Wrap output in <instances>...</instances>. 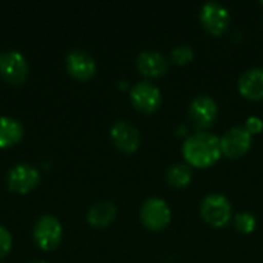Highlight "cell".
<instances>
[{
	"label": "cell",
	"instance_id": "6da1fadb",
	"mask_svg": "<svg viewBox=\"0 0 263 263\" xmlns=\"http://www.w3.org/2000/svg\"><path fill=\"white\" fill-rule=\"evenodd\" d=\"M182 154L190 166H211L222 156L220 137L210 131H196L183 140Z\"/></svg>",
	"mask_w": 263,
	"mask_h": 263
},
{
	"label": "cell",
	"instance_id": "7a4b0ae2",
	"mask_svg": "<svg viewBox=\"0 0 263 263\" xmlns=\"http://www.w3.org/2000/svg\"><path fill=\"white\" fill-rule=\"evenodd\" d=\"M200 216L202 219L216 228L225 227L233 217V206L227 196L220 193H211L203 197L200 202Z\"/></svg>",
	"mask_w": 263,
	"mask_h": 263
},
{
	"label": "cell",
	"instance_id": "3957f363",
	"mask_svg": "<svg viewBox=\"0 0 263 263\" xmlns=\"http://www.w3.org/2000/svg\"><path fill=\"white\" fill-rule=\"evenodd\" d=\"M139 216L142 223L151 231H162L165 230L173 217L171 208L166 200L160 197H148L143 200L139 210Z\"/></svg>",
	"mask_w": 263,
	"mask_h": 263
},
{
	"label": "cell",
	"instance_id": "277c9868",
	"mask_svg": "<svg viewBox=\"0 0 263 263\" xmlns=\"http://www.w3.org/2000/svg\"><path fill=\"white\" fill-rule=\"evenodd\" d=\"M219 106L210 94H197L188 105V117L197 131H205L217 119Z\"/></svg>",
	"mask_w": 263,
	"mask_h": 263
},
{
	"label": "cell",
	"instance_id": "5b68a950",
	"mask_svg": "<svg viewBox=\"0 0 263 263\" xmlns=\"http://www.w3.org/2000/svg\"><path fill=\"white\" fill-rule=\"evenodd\" d=\"M32 234H34L35 243L42 250L51 251L60 245L62 236H63V228H62L60 220L55 216L43 214L35 220Z\"/></svg>",
	"mask_w": 263,
	"mask_h": 263
},
{
	"label": "cell",
	"instance_id": "8992f818",
	"mask_svg": "<svg viewBox=\"0 0 263 263\" xmlns=\"http://www.w3.org/2000/svg\"><path fill=\"white\" fill-rule=\"evenodd\" d=\"M29 65L18 49H5L0 52V76L11 85H20L26 80Z\"/></svg>",
	"mask_w": 263,
	"mask_h": 263
},
{
	"label": "cell",
	"instance_id": "52a82bcc",
	"mask_svg": "<svg viewBox=\"0 0 263 263\" xmlns=\"http://www.w3.org/2000/svg\"><path fill=\"white\" fill-rule=\"evenodd\" d=\"M199 18L203 28L213 35H222L231 20L228 8L216 0H208L202 5L199 11Z\"/></svg>",
	"mask_w": 263,
	"mask_h": 263
},
{
	"label": "cell",
	"instance_id": "ba28073f",
	"mask_svg": "<svg viewBox=\"0 0 263 263\" xmlns=\"http://www.w3.org/2000/svg\"><path fill=\"white\" fill-rule=\"evenodd\" d=\"M253 145V134L245 128L234 125L228 128L223 136L220 137V148H222V156L228 159H239Z\"/></svg>",
	"mask_w": 263,
	"mask_h": 263
},
{
	"label": "cell",
	"instance_id": "9c48e42d",
	"mask_svg": "<svg viewBox=\"0 0 263 263\" xmlns=\"http://www.w3.org/2000/svg\"><path fill=\"white\" fill-rule=\"evenodd\" d=\"M129 99L136 109L142 112H154L162 103V91L156 83L140 80L131 86Z\"/></svg>",
	"mask_w": 263,
	"mask_h": 263
},
{
	"label": "cell",
	"instance_id": "30bf717a",
	"mask_svg": "<svg viewBox=\"0 0 263 263\" xmlns=\"http://www.w3.org/2000/svg\"><path fill=\"white\" fill-rule=\"evenodd\" d=\"M40 182V173L39 170L26 162L15 163L8 173H6V185L14 193H29L34 190Z\"/></svg>",
	"mask_w": 263,
	"mask_h": 263
},
{
	"label": "cell",
	"instance_id": "8fae6325",
	"mask_svg": "<svg viewBox=\"0 0 263 263\" xmlns=\"http://www.w3.org/2000/svg\"><path fill=\"white\" fill-rule=\"evenodd\" d=\"M109 139L122 153H134L139 149L142 136L136 125L128 120H116L109 126Z\"/></svg>",
	"mask_w": 263,
	"mask_h": 263
},
{
	"label": "cell",
	"instance_id": "7c38bea8",
	"mask_svg": "<svg viewBox=\"0 0 263 263\" xmlns=\"http://www.w3.org/2000/svg\"><path fill=\"white\" fill-rule=\"evenodd\" d=\"M65 66L66 71L79 80H88L96 74L97 62L94 55L82 48L69 49L65 55Z\"/></svg>",
	"mask_w": 263,
	"mask_h": 263
},
{
	"label": "cell",
	"instance_id": "4fadbf2b",
	"mask_svg": "<svg viewBox=\"0 0 263 263\" xmlns=\"http://www.w3.org/2000/svg\"><path fill=\"white\" fill-rule=\"evenodd\" d=\"M168 59L156 49H143L136 57V68L145 77H162L168 71Z\"/></svg>",
	"mask_w": 263,
	"mask_h": 263
},
{
	"label": "cell",
	"instance_id": "5bb4252c",
	"mask_svg": "<svg viewBox=\"0 0 263 263\" xmlns=\"http://www.w3.org/2000/svg\"><path fill=\"white\" fill-rule=\"evenodd\" d=\"M239 91L243 97L251 100L263 99V66H251L242 72L237 82Z\"/></svg>",
	"mask_w": 263,
	"mask_h": 263
},
{
	"label": "cell",
	"instance_id": "9a60e30c",
	"mask_svg": "<svg viewBox=\"0 0 263 263\" xmlns=\"http://www.w3.org/2000/svg\"><path fill=\"white\" fill-rule=\"evenodd\" d=\"M117 214V208L112 202L109 200H99L94 202L88 211H86V220L89 225L96 228H105L108 227Z\"/></svg>",
	"mask_w": 263,
	"mask_h": 263
},
{
	"label": "cell",
	"instance_id": "2e32d148",
	"mask_svg": "<svg viewBox=\"0 0 263 263\" xmlns=\"http://www.w3.org/2000/svg\"><path fill=\"white\" fill-rule=\"evenodd\" d=\"M23 137V125L11 116H0V148L18 143Z\"/></svg>",
	"mask_w": 263,
	"mask_h": 263
},
{
	"label": "cell",
	"instance_id": "e0dca14e",
	"mask_svg": "<svg viewBox=\"0 0 263 263\" xmlns=\"http://www.w3.org/2000/svg\"><path fill=\"white\" fill-rule=\"evenodd\" d=\"M165 179L168 185H171L173 188H183L190 185V182L193 180V170L188 163L176 162L168 166L165 173Z\"/></svg>",
	"mask_w": 263,
	"mask_h": 263
},
{
	"label": "cell",
	"instance_id": "ac0fdd59",
	"mask_svg": "<svg viewBox=\"0 0 263 263\" xmlns=\"http://www.w3.org/2000/svg\"><path fill=\"white\" fill-rule=\"evenodd\" d=\"M233 223H234V228L239 231V233H243V234H250L256 230L257 227V219L254 214H251L250 211H240L234 216L233 219Z\"/></svg>",
	"mask_w": 263,
	"mask_h": 263
},
{
	"label": "cell",
	"instance_id": "d6986e66",
	"mask_svg": "<svg viewBox=\"0 0 263 263\" xmlns=\"http://www.w3.org/2000/svg\"><path fill=\"white\" fill-rule=\"evenodd\" d=\"M194 59V49L191 45L180 43L176 45L170 52V60L176 65H186Z\"/></svg>",
	"mask_w": 263,
	"mask_h": 263
},
{
	"label": "cell",
	"instance_id": "ffe728a7",
	"mask_svg": "<svg viewBox=\"0 0 263 263\" xmlns=\"http://www.w3.org/2000/svg\"><path fill=\"white\" fill-rule=\"evenodd\" d=\"M12 248V236L11 231L5 227L0 225V257L6 256Z\"/></svg>",
	"mask_w": 263,
	"mask_h": 263
},
{
	"label": "cell",
	"instance_id": "44dd1931",
	"mask_svg": "<svg viewBox=\"0 0 263 263\" xmlns=\"http://www.w3.org/2000/svg\"><path fill=\"white\" fill-rule=\"evenodd\" d=\"M245 128L251 133V134H256V133H260L263 129V120L257 116H251L245 120Z\"/></svg>",
	"mask_w": 263,
	"mask_h": 263
},
{
	"label": "cell",
	"instance_id": "7402d4cb",
	"mask_svg": "<svg viewBox=\"0 0 263 263\" xmlns=\"http://www.w3.org/2000/svg\"><path fill=\"white\" fill-rule=\"evenodd\" d=\"M26 263H48V262H45V260H29V262H26Z\"/></svg>",
	"mask_w": 263,
	"mask_h": 263
},
{
	"label": "cell",
	"instance_id": "603a6c76",
	"mask_svg": "<svg viewBox=\"0 0 263 263\" xmlns=\"http://www.w3.org/2000/svg\"><path fill=\"white\" fill-rule=\"evenodd\" d=\"M260 5H262V6H263V0H260Z\"/></svg>",
	"mask_w": 263,
	"mask_h": 263
},
{
	"label": "cell",
	"instance_id": "cb8c5ba5",
	"mask_svg": "<svg viewBox=\"0 0 263 263\" xmlns=\"http://www.w3.org/2000/svg\"><path fill=\"white\" fill-rule=\"evenodd\" d=\"M262 26H263V18H262Z\"/></svg>",
	"mask_w": 263,
	"mask_h": 263
},
{
	"label": "cell",
	"instance_id": "d4e9b609",
	"mask_svg": "<svg viewBox=\"0 0 263 263\" xmlns=\"http://www.w3.org/2000/svg\"><path fill=\"white\" fill-rule=\"evenodd\" d=\"M0 263H3V262H0Z\"/></svg>",
	"mask_w": 263,
	"mask_h": 263
}]
</instances>
